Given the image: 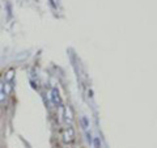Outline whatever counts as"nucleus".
Masks as SVG:
<instances>
[{
  "label": "nucleus",
  "instance_id": "5",
  "mask_svg": "<svg viewBox=\"0 0 157 148\" xmlns=\"http://www.w3.org/2000/svg\"><path fill=\"white\" fill-rule=\"evenodd\" d=\"M6 92H4V83L0 81V103H3L6 101Z\"/></svg>",
  "mask_w": 157,
  "mask_h": 148
},
{
  "label": "nucleus",
  "instance_id": "6",
  "mask_svg": "<svg viewBox=\"0 0 157 148\" xmlns=\"http://www.w3.org/2000/svg\"><path fill=\"white\" fill-rule=\"evenodd\" d=\"M93 146H94V148H101L100 138H94V139H93Z\"/></svg>",
  "mask_w": 157,
  "mask_h": 148
},
{
  "label": "nucleus",
  "instance_id": "2",
  "mask_svg": "<svg viewBox=\"0 0 157 148\" xmlns=\"http://www.w3.org/2000/svg\"><path fill=\"white\" fill-rule=\"evenodd\" d=\"M51 100L54 102V105H56V106L62 105V98H60V93H59L58 88H52L51 89Z\"/></svg>",
  "mask_w": 157,
  "mask_h": 148
},
{
  "label": "nucleus",
  "instance_id": "1",
  "mask_svg": "<svg viewBox=\"0 0 157 148\" xmlns=\"http://www.w3.org/2000/svg\"><path fill=\"white\" fill-rule=\"evenodd\" d=\"M63 138H64L66 143H73L75 142L76 134H75V129H73L72 123H67L66 129L63 130Z\"/></svg>",
  "mask_w": 157,
  "mask_h": 148
},
{
  "label": "nucleus",
  "instance_id": "3",
  "mask_svg": "<svg viewBox=\"0 0 157 148\" xmlns=\"http://www.w3.org/2000/svg\"><path fill=\"white\" fill-rule=\"evenodd\" d=\"M64 119L67 123H72L73 121V113H72V107L71 106H66L64 109Z\"/></svg>",
  "mask_w": 157,
  "mask_h": 148
},
{
  "label": "nucleus",
  "instance_id": "7",
  "mask_svg": "<svg viewBox=\"0 0 157 148\" xmlns=\"http://www.w3.org/2000/svg\"><path fill=\"white\" fill-rule=\"evenodd\" d=\"M81 121H82V126H84L85 129H86V127H89V122H88L86 117H82V118H81Z\"/></svg>",
  "mask_w": 157,
  "mask_h": 148
},
{
  "label": "nucleus",
  "instance_id": "4",
  "mask_svg": "<svg viewBox=\"0 0 157 148\" xmlns=\"http://www.w3.org/2000/svg\"><path fill=\"white\" fill-rule=\"evenodd\" d=\"M13 80H14V70L11 68L4 76V83H13Z\"/></svg>",
  "mask_w": 157,
  "mask_h": 148
}]
</instances>
